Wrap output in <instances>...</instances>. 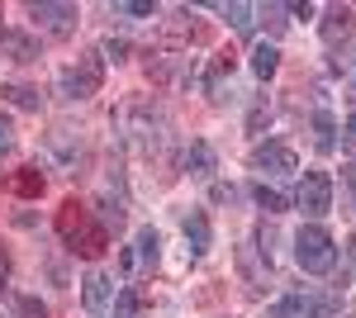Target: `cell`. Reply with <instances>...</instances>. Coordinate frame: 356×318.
<instances>
[{"label":"cell","mask_w":356,"mask_h":318,"mask_svg":"<svg viewBox=\"0 0 356 318\" xmlns=\"http://www.w3.org/2000/svg\"><path fill=\"white\" fill-rule=\"evenodd\" d=\"M57 238L67 242V252H76L86 262H95L110 247V233L100 228V218L81 200H62V209H57Z\"/></svg>","instance_id":"1"},{"label":"cell","mask_w":356,"mask_h":318,"mask_svg":"<svg viewBox=\"0 0 356 318\" xmlns=\"http://www.w3.org/2000/svg\"><path fill=\"white\" fill-rule=\"evenodd\" d=\"M295 262H300V271H309V276H328L332 266H337V242H332L328 228L304 223L300 233H295Z\"/></svg>","instance_id":"2"},{"label":"cell","mask_w":356,"mask_h":318,"mask_svg":"<svg viewBox=\"0 0 356 318\" xmlns=\"http://www.w3.org/2000/svg\"><path fill=\"white\" fill-rule=\"evenodd\" d=\"M100 81H105V57L81 53L72 67L57 72V95H62V100H90V95L100 90Z\"/></svg>","instance_id":"3"},{"label":"cell","mask_w":356,"mask_h":318,"mask_svg":"<svg viewBox=\"0 0 356 318\" xmlns=\"http://www.w3.org/2000/svg\"><path fill=\"white\" fill-rule=\"evenodd\" d=\"M29 19H33L38 33H48V38H72L81 10L76 5H62V0H43V5H29Z\"/></svg>","instance_id":"4"},{"label":"cell","mask_w":356,"mask_h":318,"mask_svg":"<svg viewBox=\"0 0 356 318\" xmlns=\"http://www.w3.org/2000/svg\"><path fill=\"white\" fill-rule=\"evenodd\" d=\"M295 209L309 218H323L332 209V176L328 171H304L300 190H295Z\"/></svg>","instance_id":"5"},{"label":"cell","mask_w":356,"mask_h":318,"mask_svg":"<svg viewBox=\"0 0 356 318\" xmlns=\"http://www.w3.org/2000/svg\"><path fill=\"white\" fill-rule=\"evenodd\" d=\"M252 171H261V176H290V171H300V161L295 152L285 148V143H257L252 148Z\"/></svg>","instance_id":"6"},{"label":"cell","mask_w":356,"mask_h":318,"mask_svg":"<svg viewBox=\"0 0 356 318\" xmlns=\"http://www.w3.org/2000/svg\"><path fill=\"white\" fill-rule=\"evenodd\" d=\"M318 33H323V43H328V48L347 43V38L356 33V10H352V5H332L328 15H323V24H318Z\"/></svg>","instance_id":"7"},{"label":"cell","mask_w":356,"mask_h":318,"mask_svg":"<svg viewBox=\"0 0 356 318\" xmlns=\"http://www.w3.org/2000/svg\"><path fill=\"white\" fill-rule=\"evenodd\" d=\"M5 190H10L15 200H38V195L48 190V176H43L38 166H15V171H5Z\"/></svg>","instance_id":"8"},{"label":"cell","mask_w":356,"mask_h":318,"mask_svg":"<svg viewBox=\"0 0 356 318\" xmlns=\"http://www.w3.org/2000/svg\"><path fill=\"white\" fill-rule=\"evenodd\" d=\"M186 242H191V257H204V252H209L214 228H209V214H204V209H191V214H186Z\"/></svg>","instance_id":"9"},{"label":"cell","mask_w":356,"mask_h":318,"mask_svg":"<svg viewBox=\"0 0 356 318\" xmlns=\"http://www.w3.org/2000/svg\"><path fill=\"white\" fill-rule=\"evenodd\" d=\"M186 171H191L195 181H209L214 176V148L204 138H195L191 148H186Z\"/></svg>","instance_id":"10"},{"label":"cell","mask_w":356,"mask_h":318,"mask_svg":"<svg viewBox=\"0 0 356 318\" xmlns=\"http://www.w3.org/2000/svg\"><path fill=\"white\" fill-rule=\"evenodd\" d=\"M110 294H114V280L105 276V271H90V276L81 280V299H86V309H100V304H105Z\"/></svg>","instance_id":"11"},{"label":"cell","mask_w":356,"mask_h":318,"mask_svg":"<svg viewBox=\"0 0 356 318\" xmlns=\"http://www.w3.org/2000/svg\"><path fill=\"white\" fill-rule=\"evenodd\" d=\"M275 72H280V48H275V43H257V48H252V77L271 81Z\"/></svg>","instance_id":"12"},{"label":"cell","mask_w":356,"mask_h":318,"mask_svg":"<svg viewBox=\"0 0 356 318\" xmlns=\"http://www.w3.org/2000/svg\"><path fill=\"white\" fill-rule=\"evenodd\" d=\"M0 53L10 57V62H38V43L29 33H5L0 38Z\"/></svg>","instance_id":"13"},{"label":"cell","mask_w":356,"mask_h":318,"mask_svg":"<svg viewBox=\"0 0 356 318\" xmlns=\"http://www.w3.org/2000/svg\"><path fill=\"white\" fill-rule=\"evenodd\" d=\"M337 309H342L337 294H304V299H300V314L304 318H337Z\"/></svg>","instance_id":"14"},{"label":"cell","mask_w":356,"mask_h":318,"mask_svg":"<svg viewBox=\"0 0 356 318\" xmlns=\"http://www.w3.org/2000/svg\"><path fill=\"white\" fill-rule=\"evenodd\" d=\"M314 148H318V152H332V148H337V119H332L328 109L314 114Z\"/></svg>","instance_id":"15"},{"label":"cell","mask_w":356,"mask_h":318,"mask_svg":"<svg viewBox=\"0 0 356 318\" xmlns=\"http://www.w3.org/2000/svg\"><path fill=\"white\" fill-rule=\"evenodd\" d=\"M134 247H138V257H143V266L152 271V266H157V257H162V233L147 223V228H138V242H134Z\"/></svg>","instance_id":"16"},{"label":"cell","mask_w":356,"mask_h":318,"mask_svg":"<svg viewBox=\"0 0 356 318\" xmlns=\"http://www.w3.org/2000/svg\"><path fill=\"white\" fill-rule=\"evenodd\" d=\"M0 95H5L10 105H19V109H33V114L43 109V95H38L33 86H19V81H10V86H0Z\"/></svg>","instance_id":"17"},{"label":"cell","mask_w":356,"mask_h":318,"mask_svg":"<svg viewBox=\"0 0 356 318\" xmlns=\"http://www.w3.org/2000/svg\"><path fill=\"white\" fill-rule=\"evenodd\" d=\"M138 309H143V290L138 285H124L119 299H114V318H138Z\"/></svg>","instance_id":"18"},{"label":"cell","mask_w":356,"mask_h":318,"mask_svg":"<svg viewBox=\"0 0 356 318\" xmlns=\"http://www.w3.org/2000/svg\"><path fill=\"white\" fill-rule=\"evenodd\" d=\"M252 195H257V205H261L266 214H285V209H290V200H285L280 190H271V186H257Z\"/></svg>","instance_id":"19"},{"label":"cell","mask_w":356,"mask_h":318,"mask_svg":"<svg viewBox=\"0 0 356 318\" xmlns=\"http://www.w3.org/2000/svg\"><path fill=\"white\" fill-rule=\"evenodd\" d=\"M15 318H53V314H48V304L38 294H19L15 299Z\"/></svg>","instance_id":"20"},{"label":"cell","mask_w":356,"mask_h":318,"mask_svg":"<svg viewBox=\"0 0 356 318\" xmlns=\"http://www.w3.org/2000/svg\"><path fill=\"white\" fill-rule=\"evenodd\" d=\"M223 15H228V24L238 29V33H252V15H257L252 5H238L233 0V5H223Z\"/></svg>","instance_id":"21"},{"label":"cell","mask_w":356,"mask_h":318,"mask_svg":"<svg viewBox=\"0 0 356 318\" xmlns=\"http://www.w3.org/2000/svg\"><path fill=\"white\" fill-rule=\"evenodd\" d=\"M100 228H105V233H110V228H124V205L110 200V195L100 200Z\"/></svg>","instance_id":"22"},{"label":"cell","mask_w":356,"mask_h":318,"mask_svg":"<svg viewBox=\"0 0 356 318\" xmlns=\"http://www.w3.org/2000/svg\"><path fill=\"white\" fill-rule=\"evenodd\" d=\"M114 15H124V19H147V15H157V5H152V0H119Z\"/></svg>","instance_id":"23"},{"label":"cell","mask_w":356,"mask_h":318,"mask_svg":"<svg viewBox=\"0 0 356 318\" xmlns=\"http://www.w3.org/2000/svg\"><path fill=\"white\" fill-rule=\"evenodd\" d=\"M100 57H110V62H129V38H105Z\"/></svg>","instance_id":"24"},{"label":"cell","mask_w":356,"mask_h":318,"mask_svg":"<svg viewBox=\"0 0 356 318\" xmlns=\"http://www.w3.org/2000/svg\"><path fill=\"white\" fill-rule=\"evenodd\" d=\"M10 148H15V124H10V119L0 114V157H5Z\"/></svg>","instance_id":"25"},{"label":"cell","mask_w":356,"mask_h":318,"mask_svg":"<svg viewBox=\"0 0 356 318\" xmlns=\"http://www.w3.org/2000/svg\"><path fill=\"white\" fill-rule=\"evenodd\" d=\"M285 15H295V19H314V5H309V0H295V5H285Z\"/></svg>","instance_id":"26"},{"label":"cell","mask_w":356,"mask_h":318,"mask_svg":"<svg viewBox=\"0 0 356 318\" xmlns=\"http://www.w3.org/2000/svg\"><path fill=\"white\" fill-rule=\"evenodd\" d=\"M342 148L356 152V109H352V119H347V129H342Z\"/></svg>","instance_id":"27"},{"label":"cell","mask_w":356,"mask_h":318,"mask_svg":"<svg viewBox=\"0 0 356 318\" xmlns=\"http://www.w3.org/2000/svg\"><path fill=\"white\" fill-rule=\"evenodd\" d=\"M5 280H10V252H5V242H0V290H5Z\"/></svg>","instance_id":"28"},{"label":"cell","mask_w":356,"mask_h":318,"mask_svg":"<svg viewBox=\"0 0 356 318\" xmlns=\"http://www.w3.org/2000/svg\"><path fill=\"white\" fill-rule=\"evenodd\" d=\"M119 271H124V276L134 271V247H119Z\"/></svg>","instance_id":"29"},{"label":"cell","mask_w":356,"mask_h":318,"mask_svg":"<svg viewBox=\"0 0 356 318\" xmlns=\"http://www.w3.org/2000/svg\"><path fill=\"white\" fill-rule=\"evenodd\" d=\"M347 186L356 190V161H352V166H347Z\"/></svg>","instance_id":"30"},{"label":"cell","mask_w":356,"mask_h":318,"mask_svg":"<svg viewBox=\"0 0 356 318\" xmlns=\"http://www.w3.org/2000/svg\"><path fill=\"white\" fill-rule=\"evenodd\" d=\"M271 318H295V314H290V309H280V304H275V314Z\"/></svg>","instance_id":"31"},{"label":"cell","mask_w":356,"mask_h":318,"mask_svg":"<svg viewBox=\"0 0 356 318\" xmlns=\"http://www.w3.org/2000/svg\"><path fill=\"white\" fill-rule=\"evenodd\" d=\"M0 38H5V24H0Z\"/></svg>","instance_id":"32"},{"label":"cell","mask_w":356,"mask_h":318,"mask_svg":"<svg viewBox=\"0 0 356 318\" xmlns=\"http://www.w3.org/2000/svg\"><path fill=\"white\" fill-rule=\"evenodd\" d=\"M352 72H356V57H352Z\"/></svg>","instance_id":"33"}]
</instances>
